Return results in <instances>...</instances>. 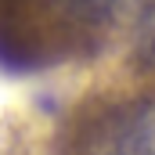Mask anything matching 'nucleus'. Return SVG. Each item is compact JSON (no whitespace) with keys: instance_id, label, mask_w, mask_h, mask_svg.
Masks as SVG:
<instances>
[{"instance_id":"nucleus-2","label":"nucleus","mask_w":155,"mask_h":155,"mask_svg":"<svg viewBox=\"0 0 155 155\" xmlns=\"http://www.w3.org/2000/svg\"><path fill=\"white\" fill-rule=\"evenodd\" d=\"M54 4H58V11L69 15L72 22H87V25H94V22H105V18L116 11L119 0H54Z\"/></svg>"},{"instance_id":"nucleus-1","label":"nucleus","mask_w":155,"mask_h":155,"mask_svg":"<svg viewBox=\"0 0 155 155\" xmlns=\"http://www.w3.org/2000/svg\"><path fill=\"white\" fill-rule=\"evenodd\" d=\"M94 155H155V97L119 108L101 126Z\"/></svg>"},{"instance_id":"nucleus-3","label":"nucleus","mask_w":155,"mask_h":155,"mask_svg":"<svg viewBox=\"0 0 155 155\" xmlns=\"http://www.w3.org/2000/svg\"><path fill=\"white\" fill-rule=\"evenodd\" d=\"M148 58H152V65H155V36H152V47H148Z\"/></svg>"}]
</instances>
